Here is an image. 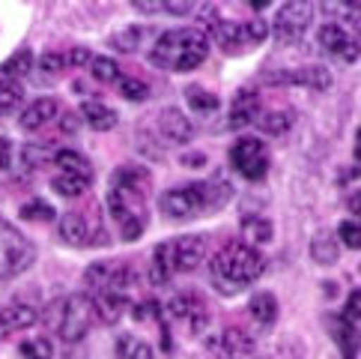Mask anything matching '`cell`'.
Segmentation results:
<instances>
[{
  "label": "cell",
  "mask_w": 361,
  "mask_h": 359,
  "mask_svg": "<svg viewBox=\"0 0 361 359\" xmlns=\"http://www.w3.org/2000/svg\"><path fill=\"white\" fill-rule=\"evenodd\" d=\"M266 258L248 242H227L212 258V281L221 293H239L263 276Z\"/></svg>",
  "instance_id": "cell-1"
},
{
  "label": "cell",
  "mask_w": 361,
  "mask_h": 359,
  "mask_svg": "<svg viewBox=\"0 0 361 359\" xmlns=\"http://www.w3.org/2000/svg\"><path fill=\"white\" fill-rule=\"evenodd\" d=\"M209 57V40L206 33L197 28H173L164 30L156 45L149 51V60L159 69H171V72H191Z\"/></svg>",
  "instance_id": "cell-2"
},
{
  "label": "cell",
  "mask_w": 361,
  "mask_h": 359,
  "mask_svg": "<svg viewBox=\"0 0 361 359\" xmlns=\"http://www.w3.org/2000/svg\"><path fill=\"white\" fill-rule=\"evenodd\" d=\"M230 192L233 189L224 180H200V183H188V186H176L171 192H164L159 204L167 219L185 222L209 210H221L230 198Z\"/></svg>",
  "instance_id": "cell-3"
},
{
  "label": "cell",
  "mask_w": 361,
  "mask_h": 359,
  "mask_svg": "<svg viewBox=\"0 0 361 359\" xmlns=\"http://www.w3.org/2000/svg\"><path fill=\"white\" fill-rule=\"evenodd\" d=\"M203 261H206V240L200 234L159 242V246L152 249L149 281L152 285H167L173 273H195Z\"/></svg>",
  "instance_id": "cell-4"
},
{
  "label": "cell",
  "mask_w": 361,
  "mask_h": 359,
  "mask_svg": "<svg viewBox=\"0 0 361 359\" xmlns=\"http://www.w3.org/2000/svg\"><path fill=\"white\" fill-rule=\"evenodd\" d=\"M42 320L57 339H63L66 344H75L96 324V309H93L90 293H69V297H60L51 302Z\"/></svg>",
  "instance_id": "cell-5"
},
{
  "label": "cell",
  "mask_w": 361,
  "mask_h": 359,
  "mask_svg": "<svg viewBox=\"0 0 361 359\" xmlns=\"http://www.w3.org/2000/svg\"><path fill=\"white\" fill-rule=\"evenodd\" d=\"M36 261V246L21 230L0 219V278H16Z\"/></svg>",
  "instance_id": "cell-6"
},
{
  "label": "cell",
  "mask_w": 361,
  "mask_h": 359,
  "mask_svg": "<svg viewBox=\"0 0 361 359\" xmlns=\"http://www.w3.org/2000/svg\"><path fill=\"white\" fill-rule=\"evenodd\" d=\"M84 285L93 297L96 293H123V297H128V290L137 285V273L132 264L123 261H96L93 266H87Z\"/></svg>",
  "instance_id": "cell-7"
},
{
  "label": "cell",
  "mask_w": 361,
  "mask_h": 359,
  "mask_svg": "<svg viewBox=\"0 0 361 359\" xmlns=\"http://www.w3.org/2000/svg\"><path fill=\"white\" fill-rule=\"evenodd\" d=\"M206 40H215L224 51H236V48H248V45H260L269 36V24L263 18H251V21H227L218 18L212 28H206Z\"/></svg>",
  "instance_id": "cell-8"
},
{
  "label": "cell",
  "mask_w": 361,
  "mask_h": 359,
  "mask_svg": "<svg viewBox=\"0 0 361 359\" xmlns=\"http://www.w3.org/2000/svg\"><path fill=\"white\" fill-rule=\"evenodd\" d=\"M147 198L132 195V192H123V189H111L108 192V210L114 216V222L120 225V234L123 240H137L147 228V207H144Z\"/></svg>",
  "instance_id": "cell-9"
},
{
  "label": "cell",
  "mask_w": 361,
  "mask_h": 359,
  "mask_svg": "<svg viewBox=\"0 0 361 359\" xmlns=\"http://www.w3.org/2000/svg\"><path fill=\"white\" fill-rule=\"evenodd\" d=\"M314 4H281L272 21V33L281 45H299L311 28Z\"/></svg>",
  "instance_id": "cell-10"
},
{
  "label": "cell",
  "mask_w": 361,
  "mask_h": 359,
  "mask_svg": "<svg viewBox=\"0 0 361 359\" xmlns=\"http://www.w3.org/2000/svg\"><path fill=\"white\" fill-rule=\"evenodd\" d=\"M230 165H233V171L239 177L257 183V180H263L269 174V150L257 138H239L230 147Z\"/></svg>",
  "instance_id": "cell-11"
},
{
  "label": "cell",
  "mask_w": 361,
  "mask_h": 359,
  "mask_svg": "<svg viewBox=\"0 0 361 359\" xmlns=\"http://www.w3.org/2000/svg\"><path fill=\"white\" fill-rule=\"evenodd\" d=\"M96 210H72L60 216V237L69 246H96V242H108L105 240V228L99 225Z\"/></svg>",
  "instance_id": "cell-12"
},
{
  "label": "cell",
  "mask_w": 361,
  "mask_h": 359,
  "mask_svg": "<svg viewBox=\"0 0 361 359\" xmlns=\"http://www.w3.org/2000/svg\"><path fill=\"white\" fill-rule=\"evenodd\" d=\"M167 317L173 324L185 326L191 336H200V332L209 326V309L197 293H176V297L167 302Z\"/></svg>",
  "instance_id": "cell-13"
},
{
  "label": "cell",
  "mask_w": 361,
  "mask_h": 359,
  "mask_svg": "<svg viewBox=\"0 0 361 359\" xmlns=\"http://www.w3.org/2000/svg\"><path fill=\"white\" fill-rule=\"evenodd\" d=\"M317 42L322 45V51L331 57H338L343 63H355L361 57V42L353 40L350 33H346L343 28H338V24H331L326 21L322 28L317 30Z\"/></svg>",
  "instance_id": "cell-14"
},
{
  "label": "cell",
  "mask_w": 361,
  "mask_h": 359,
  "mask_svg": "<svg viewBox=\"0 0 361 359\" xmlns=\"http://www.w3.org/2000/svg\"><path fill=\"white\" fill-rule=\"evenodd\" d=\"M263 84H299V87H311V90H329L331 87V72L326 66L278 69V72H266Z\"/></svg>",
  "instance_id": "cell-15"
},
{
  "label": "cell",
  "mask_w": 361,
  "mask_h": 359,
  "mask_svg": "<svg viewBox=\"0 0 361 359\" xmlns=\"http://www.w3.org/2000/svg\"><path fill=\"white\" fill-rule=\"evenodd\" d=\"M156 132L164 144L183 147L191 141V135H195V126H191V120L179 108H164L156 114Z\"/></svg>",
  "instance_id": "cell-16"
},
{
  "label": "cell",
  "mask_w": 361,
  "mask_h": 359,
  "mask_svg": "<svg viewBox=\"0 0 361 359\" xmlns=\"http://www.w3.org/2000/svg\"><path fill=\"white\" fill-rule=\"evenodd\" d=\"M209 351H215L221 359L251 356V353L257 351V341H254V336H248L245 329L230 326V329H221V332H218V336L209 341Z\"/></svg>",
  "instance_id": "cell-17"
},
{
  "label": "cell",
  "mask_w": 361,
  "mask_h": 359,
  "mask_svg": "<svg viewBox=\"0 0 361 359\" xmlns=\"http://www.w3.org/2000/svg\"><path fill=\"white\" fill-rule=\"evenodd\" d=\"M260 96H257V90H239V93L233 96V105H230V120L227 126L230 129H245V126L257 123V117H260Z\"/></svg>",
  "instance_id": "cell-18"
},
{
  "label": "cell",
  "mask_w": 361,
  "mask_h": 359,
  "mask_svg": "<svg viewBox=\"0 0 361 359\" xmlns=\"http://www.w3.org/2000/svg\"><path fill=\"white\" fill-rule=\"evenodd\" d=\"M36 320H39V312L27 302H12L0 309V339L12 336V332H21V329H30Z\"/></svg>",
  "instance_id": "cell-19"
},
{
  "label": "cell",
  "mask_w": 361,
  "mask_h": 359,
  "mask_svg": "<svg viewBox=\"0 0 361 359\" xmlns=\"http://www.w3.org/2000/svg\"><path fill=\"white\" fill-rule=\"evenodd\" d=\"M57 114H60L57 99L42 96V99L30 102V105L21 111V120H18V123H21V129H24V132H39L42 126H48L51 120H57Z\"/></svg>",
  "instance_id": "cell-20"
},
{
  "label": "cell",
  "mask_w": 361,
  "mask_h": 359,
  "mask_svg": "<svg viewBox=\"0 0 361 359\" xmlns=\"http://www.w3.org/2000/svg\"><path fill=\"white\" fill-rule=\"evenodd\" d=\"M149 186H152V177L147 168H140V165H123V168L114 171V177H111V189L132 192V195H140V198H147Z\"/></svg>",
  "instance_id": "cell-21"
},
{
  "label": "cell",
  "mask_w": 361,
  "mask_h": 359,
  "mask_svg": "<svg viewBox=\"0 0 361 359\" xmlns=\"http://www.w3.org/2000/svg\"><path fill=\"white\" fill-rule=\"evenodd\" d=\"M322 12L331 24H338L353 40L361 42V4H322Z\"/></svg>",
  "instance_id": "cell-22"
},
{
  "label": "cell",
  "mask_w": 361,
  "mask_h": 359,
  "mask_svg": "<svg viewBox=\"0 0 361 359\" xmlns=\"http://www.w3.org/2000/svg\"><path fill=\"white\" fill-rule=\"evenodd\" d=\"M78 117L90 126V129H96V132H108V129H114L117 126V111L114 108H108L105 102H96V99H87L84 105H81V111H78Z\"/></svg>",
  "instance_id": "cell-23"
},
{
  "label": "cell",
  "mask_w": 361,
  "mask_h": 359,
  "mask_svg": "<svg viewBox=\"0 0 361 359\" xmlns=\"http://www.w3.org/2000/svg\"><path fill=\"white\" fill-rule=\"evenodd\" d=\"M90 300H93L96 320L105 326L117 324L126 312V305H128V297H123V293H96V297H90Z\"/></svg>",
  "instance_id": "cell-24"
},
{
  "label": "cell",
  "mask_w": 361,
  "mask_h": 359,
  "mask_svg": "<svg viewBox=\"0 0 361 359\" xmlns=\"http://www.w3.org/2000/svg\"><path fill=\"white\" fill-rule=\"evenodd\" d=\"M331 339L338 341V348L343 359H355L358 356V344H361V332L355 324H350L346 317H331Z\"/></svg>",
  "instance_id": "cell-25"
},
{
  "label": "cell",
  "mask_w": 361,
  "mask_h": 359,
  "mask_svg": "<svg viewBox=\"0 0 361 359\" xmlns=\"http://www.w3.org/2000/svg\"><path fill=\"white\" fill-rule=\"evenodd\" d=\"M311 258L322 266H331V264H338L341 258V242L338 237L331 234V230H317L314 240H311Z\"/></svg>",
  "instance_id": "cell-26"
},
{
  "label": "cell",
  "mask_w": 361,
  "mask_h": 359,
  "mask_svg": "<svg viewBox=\"0 0 361 359\" xmlns=\"http://www.w3.org/2000/svg\"><path fill=\"white\" fill-rule=\"evenodd\" d=\"M51 165H57V174H75V177H87L93 180V165L87 162V156H81L78 150H57Z\"/></svg>",
  "instance_id": "cell-27"
},
{
  "label": "cell",
  "mask_w": 361,
  "mask_h": 359,
  "mask_svg": "<svg viewBox=\"0 0 361 359\" xmlns=\"http://www.w3.org/2000/svg\"><path fill=\"white\" fill-rule=\"evenodd\" d=\"M248 309H251V317L260 326H272L278 320V300H275V293H269V290H260L257 297H251Z\"/></svg>",
  "instance_id": "cell-28"
},
{
  "label": "cell",
  "mask_w": 361,
  "mask_h": 359,
  "mask_svg": "<svg viewBox=\"0 0 361 359\" xmlns=\"http://www.w3.org/2000/svg\"><path fill=\"white\" fill-rule=\"evenodd\" d=\"M295 123V111L293 108H281V111H266L257 117V126L266 132V135H283L290 132Z\"/></svg>",
  "instance_id": "cell-29"
},
{
  "label": "cell",
  "mask_w": 361,
  "mask_h": 359,
  "mask_svg": "<svg viewBox=\"0 0 361 359\" xmlns=\"http://www.w3.org/2000/svg\"><path fill=\"white\" fill-rule=\"evenodd\" d=\"M33 69V51L30 48H18L4 66H0V78H9V81H21L24 75Z\"/></svg>",
  "instance_id": "cell-30"
},
{
  "label": "cell",
  "mask_w": 361,
  "mask_h": 359,
  "mask_svg": "<svg viewBox=\"0 0 361 359\" xmlns=\"http://www.w3.org/2000/svg\"><path fill=\"white\" fill-rule=\"evenodd\" d=\"M90 183H93V180H87V177L54 174V180H51V189H54L57 195H63V198H81L84 192L90 189Z\"/></svg>",
  "instance_id": "cell-31"
},
{
  "label": "cell",
  "mask_w": 361,
  "mask_h": 359,
  "mask_svg": "<svg viewBox=\"0 0 361 359\" xmlns=\"http://www.w3.org/2000/svg\"><path fill=\"white\" fill-rule=\"evenodd\" d=\"M117 353L120 359H152V348L144 339L132 336V332H123L117 339Z\"/></svg>",
  "instance_id": "cell-32"
},
{
  "label": "cell",
  "mask_w": 361,
  "mask_h": 359,
  "mask_svg": "<svg viewBox=\"0 0 361 359\" xmlns=\"http://www.w3.org/2000/svg\"><path fill=\"white\" fill-rule=\"evenodd\" d=\"M147 33H149L147 28H137V24H132V28L114 33V36H111V45L117 48V51H123V54H132V51H137L140 45H144Z\"/></svg>",
  "instance_id": "cell-33"
},
{
  "label": "cell",
  "mask_w": 361,
  "mask_h": 359,
  "mask_svg": "<svg viewBox=\"0 0 361 359\" xmlns=\"http://www.w3.org/2000/svg\"><path fill=\"white\" fill-rule=\"evenodd\" d=\"M21 102H24V87H21V81L0 78V114L18 111Z\"/></svg>",
  "instance_id": "cell-34"
},
{
  "label": "cell",
  "mask_w": 361,
  "mask_h": 359,
  "mask_svg": "<svg viewBox=\"0 0 361 359\" xmlns=\"http://www.w3.org/2000/svg\"><path fill=\"white\" fill-rule=\"evenodd\" d=\"M185 102L191 105V111H197V114H212L218 108V96L209 93V90L197 87V84L185 90Z\"/></svg>",
  "instance_id": "cell-35"
},
{
  "label": "cell",
  "mask_w": 361,
  "mask_h": 359,
  "mask_svg": "<svg viewBox=\"0 0 361 359\" xmlns=\"http://www.w3.org/2000/svg\"><path fill=\"white\" fill-rule=\"evenodd\" d=\"M63 69H66V57L60 54V51H45V54L39 57V75L42 81H57Z\"/></svg>",
  "instance_id": "cell-36"
},
{
  "label": "cell",
  "mask_w": 361,
  "mask_h": 359,
  "mask_svg": "<svg viewBox=\"0 0 361 359\" xmlns=\"http://www.w3.org/2000/svg\"><path fill=\"white\" fill-rule=\"evenodd\" d=\"M90 75L102 84H111V81H120V66H117V60H111V57H93Z\"/></svg>",
  "instance_id": "cell-37"
},
{
  "label": "cell",
  "mask_w": 361,
  "mask_h": 359,
  "mask_svg": "<svg viewBox=\"0 0 361 359\" xmlns=\"http://www.w3.org/2000/svg\"><path fill=\"white\" fill-rule=\"evenodd\" d=\"M21 356L24 359H54V344L45 336H36L21 344Z\"/></svg>",
  "instance_id": "cell-38"
},
{
  "label": "cell",
  "mask_w": 361,
  "mask_h": 359,
  "mask_svg": "<svg viewBox=\"0 0 361 359\" xmlns=\"http://www.w3.org/2000/svg\"><path fill=\"white\" fill-rule=\"evenodd\" d=\"M21 216L27 222H51L54 219V207H51L48 201H42V198H33V201H27L21 207Z\"/></svg>",
  "instance_id": "cell-39"
},
{
  "label": "cell",
  "mask_w": 361,
  "mask_h": 359,
  "mask_svg": "<svg viewBox=\"0 0 361 359\" xmlns=\"http://www.w3.org/2000/svg\"><path fill=\"white\" fill-rule=\"evenodd\" d=\"M51 159H54V153L45 144H27L21 150V162L27 165V168H39V165H48Z\"/></svg>",
  "instance_id": "cell-40"
},
{
  "label": "cell",
  "mask_w": 361,
  "mask_h": 359,
  "mask_svg": "<svg viewBox=\"0 0 361 359\" xmlns=\"http://www.w3.org/2000/svg\"><path fill=\"white\" fill-rule=\"evenodd\" d=\"M242 234L248 237L251 242H269L272 240V225L266 219H245L242 222Z\"/></svg>",
  "instance_id": "cell-41"
},
{
  "label": "cell",
  "mask_w": 361,
  "mask_h": 359,
  "mask_svg": "<svg viewBox=\"0 0 361 359\" xmlns=\"http://www.w3.org/2000/svg\"><path fill=\"white\" fill-rule=\"evenodd\" d=\"M117 84H120L123 99H128V102H144V99H149V84L147 81H140V78H120Z\"/></svg>",
  "instance_id": "cell-42"
},
{
  "label": "cell",
  "mask_w": 361,
  "mask_h": 359,
  "mask_svg": "<svg viewBox=\"0 0 361 359\" xmlns=\"http://www.w3.org/2000/svg\"><path fill=\"white\" fill-rule=\"evenodd\" d=\"M334 237H341V242L346 249H361V222L355 219H343L338 225V234Z\"/></svg>",
  "instance_id": "cell-43"
},
{
  "label": "cell",
  "mask_w": 361,
  "mask_h": 359,
  "mask_svg": "<svg viewBox=\"0 0 361 359\" xmlns=\"http://www.w3.org/2000/svg\"><path fill=\"white\" fill-rule=\"evenodd\" d=\"M66 69L72 66V69H81V66H90L93 63V54H90L87 48H72V51H66Z\"/></svg>",
  "instance_id": "cell-44"
},
{
  "label": "cell",
  "mask_w": 361,
  "mask_h": 359,
  "mask_svg": "<svg viewBox=\"0 0 361 359\" xmlns=\"http://www.w3.org/2000/svg\"><path fill=\"white\" fill-rule=\"evenodd\" d=\"M343 317L350 320V324H358L361 320V290H353L350 297H346V312Z\"/></svg>",
  "instance_id": "cell-45"
},
{
  "label": "cell",
  "mask_w": 361,
  "mask_h": 359,
  "mask_svg": "<svg viewBox=\"0 0 361 359\" xmlns=\"http://www.w3.org/2000/svg\"><path fill=\"white\" fill-rule=\"evenodd\" d=\"M78 126H81V117H78V114L66 111V114L60 117V129L66 132V135H75V132H78Z\"/></svg>",
  "instance_id": "cell-46"
},
{
  "label": "cell",
  "mask_w": 361,
  "mask_h": 359,
  "mask_svg": "<svg viewBox=\"0 0 361 359\" xmlns=\"http://www.w3.org/2000/svg\"><path fill=\"white\" fill-rule=\"evenodd\" d=\"M0 168H12V141L0 138Z\"/></svg>",
  "instance_id": "cell-47"
},
{
  "label": "cell",
  "mask_w": 361,
  "mask_h": 359,
  "mask_svg": "<svg viewBox=\"0 0 361 359\" xmlns=\"http://www.w3.org/2000/svg\"><path fill=\"white\" fill-rule=\"evenodd\" d=\"M164 12H173V16H191L195 4H164Z\"/></svg>",
  "instance_id": "cell-48"
},
{
  "label": "cell",
  "mask_w": 361,
  "mask_h": 359,
  "mask_svg": "<svg viewBox=\"0 0 361 359\" xmlns=\"http://www.w3.org/2000/svg\"><path fill=\"white\" fill-rule=\"evenodd\" d=\"M350 210H353V216H355V222H361V189L350 198Z\"/></svg>",
  "instance_id": "cell-49"
},
{
  "label": "cell",
  "mask_w": 361,
  "mask_h": 359,
  "mask_svg": "<svg viewBox=\"0 0 361 359\" xmlns=\"http://www.w3.org/2000/svg\"><path fill=\"white\" fill-rule=\"evenodd\" d=\"M137 12H164V4H135Z\"/></svg>",
  "instance_id": "cell-50"
},
{
  "label": "cell",
  "mask_w": 361,
  "mask_h": 359,
  "mask_svg": "<svg viewBox=\"0 0 361 359\" xmlns=\"http://www.w3.org/2000/svg\"><path fill=\"white\" fill-rule=\"evenodd\" d=\"M183 165H188V168H200L203 156H200V153H195V156H183Z\"/></svg>",
  "instance_id": "cell-51"
},
{
  "label": "cell",
  "mask_w": 361,
  "mask_h": 359,
  "mask_svg": "<svg viewBox=\"0 0 361 359\" xmlns=\"http://www.w3.org/2000/svg\"><path fill=\"white\" fill-rule=\"evenodd\" d=\"M355 138H358V141H355V159L361 162V129L355 132Z\"/></svg>",
  "instance_id": "cell-52"
}]
</instances>
